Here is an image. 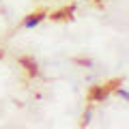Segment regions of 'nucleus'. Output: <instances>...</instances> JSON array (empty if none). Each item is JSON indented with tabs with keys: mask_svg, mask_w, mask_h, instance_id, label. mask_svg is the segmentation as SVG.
<instances>
[{
	"mask_svg": "<svg viewBox=\"0 0 129 129\" xmlns=\"http://www.w3.org/2000/svg\"><path fill=\"white\" fill-rule=\"evenodd\" d=\"M43 19H45V13H35V15H30V17L24 19V28H28V30H30V28H37Z\"/></svg>",
	"mask_w": 129,
	"mask_h": 129,
	"instance_id": "1",
	"label": "nucleus"
},
{
	"mask_svg": "<svg viewBox=\"0 0 129 129\" xmlns=\"http://www.w3.org/2000/svg\"><path fill=\"white\" fill-rule=\"evenodd\" d=\"M116 95H118L120 99H125V101H129V92L125 90V88H118V90H116Z\"/></svg>",
	"mask_w": 129,
	"mask_h": 129,
	"instance_id": "2",
	"label": "nucleus"
}]
</instances>
